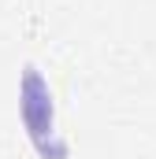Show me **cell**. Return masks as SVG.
<instances>
[{"instance_id":"1","label":"cell","mask_w":156,"mask_h":159,"mask_svg":"<svg viewBox=\"0 0 156 159\" xmlns=\"http://www.w3.org/2000/svg\"><path fill=\"white\" fill-rule=\"evenodd\" d=\"M48 100H52V96H48V85L41 81V74L34 67H26V78H22V122H26L34 144H37L45 156H52L45 133L56 137V129H52V104H48ZM56 148H60V144H56Z\"/></svg>"}]
</instances>
